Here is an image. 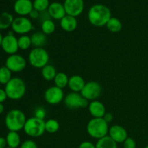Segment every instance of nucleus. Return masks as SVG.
<instances>
[{
    "label": "nucleus",
    "instance_id": "f257e3e1",
    "mask_svg": "<svg viewBox=\"0 0 148 148\" xmlns=\"http://www.w3.org/2000/svg\"><path fill=\"white\" fill-rule=\"evenodd\" d=\"M90 23L95 27H101L106 25L111 17L109 8L103 4H95L90 8L88 13Z\"/></svg>",
    "mask_w": 148,
    "mask_h": 148
},
{
    "label": "nucleus",
    "instance_id": "f03ea898",
    "mask_svg": "<svg viewBox=\"0 0 148 148\" xmlns=\"http://www.w3.org/2000/svg\"><path fill=\"white\" fill-rule=\"evenodd\" d=\"M26 120L27 118L24 112L15 108L7 113L4 119V124L9 131L18 132L24 129Z\"/></svg>",
    "mask_w": 148,
    "mask_h": 148
},
{
    "label": "nucleus",
    "instance_id": "7ed1b4c3",
    "mask_svg": "<svg viewBox=\"0 0 148 148\" xmlns=\"http://www.w3.org/2000/svg\"><path fill=\"white\" fill-rule=\"evenodd\" d=\"M86 130L90 137L98 140L108 135L109 127L103 118H92L88 121Z\"/></svg>",
    "mask_w": 148,
    "mask_h": 148
},
{
    "label": "nucleus",
    "instance_id": "20e7f679",
    "mask_svg": "<svg viewBox=\"0 0 148 148\" xmlns=\"http://www.w3.org/2000/svg\"><path fill=\"white\" fill-rule=\"evenodd\" d=\"M7 98L12 101H18L24 97L26 92V85L20 77H12L4 88Z\"/></svg>",
    "mask_w": 148,
    "mask_h": 148
},
{
    "label": "nucleus",
    "instance_id": "39448f33",
    "mask_svg": "<svg viewBox=\"0 0 148 148\" xmlns=\"http://www.w3.org/2000/svg\"><path fill=\"white\" fill-rule=\"evenodd\" d=\"M49 54L44 48H33L28 54V62L36 69H42L49 64Z\"/></svg>",
    "mask_w": 148,
    "mask_h": 148
},
{
    "label": "nucleus",
    "instance_id": "423d86ee",
    "mask_svg": "<svg viewBox=\"0 0 148 148\" xmlns=\"http://www.w3.org/2000/svg\"><path fill=\"white\" fill-rule=\"evenodd\" d=\"M23 130L27 136L33 138L41 137L46 132L45 121L34 116L30 117L26 120Z\"/></svg>",
    "mask_w": 148,
    "mask_h": 148
},
{
    "label": "nucleus",
    "instance_id": "0eeeda50",
    "mask_svg": "<svg viewBox=\"0 0 148 148\" xmlns=\"http://www.w3.org/2000/svg\"><path fill=\"white\" fill-rule=\"evenodd\" d=\"M64 103L69 109L77 110L86 108L88 106L89 102L88 100L83 98L80 92H71L64 97Z\"/></svg>",
    "mask_w": 148,
    "mask_h": 148
},
{
    "label": "nucleus",
    "instance_id": "6e6552de",
    "mask_svg": "<svg viewBox=\"0 0 148 148\" xmlns=\"http://www.w3.org/2000/svg\"><path fill=\"white\" fill-rule=\"evenodd\" d=\"M101 92L102 86L101 84L95 81H89L85 83L80 94L88 101H92L98 100Z\"/></svg>",
    "mask_w": 148,
    "mask_h": 148
},
{
    "label": "nucleus",
    "instance_id": "1a4fd4ad",
    "mask_svg": "<svg viewBox=\"0 0 148 148\" xmlns=\"http://www.w3.org/2000/svg\"><path fill=\"white\" fill-rule=\"evenodd\" d=\"M11 27L14 33L20 36L27 35L34 28L31 20L26 17H17L14 18Z\"/></svg>",
    "mask_w": 148,
    "mask_h": 148
},
{
    "label": "nucleus",
    "instance_id": "9d476101",
    "mask_svg": "<svg viewBox=\"0 0 148 148\" xmlns=\"http://www.w3.org/2000/svg\"><path fill=\"white\" fill-rule=\"evenodd\" d=\"M27 65L25 59L18 53L10 55L5 61V66L12 72H20L24 70Z\"/></svg>",
    "mask_w": 148,
    "mask_h": 148
},
{
    "label": "nucleus",
    "instance_id": "9b49d317",
    "mask_svg": "<svg viewBox=\"0 0 148 148\" xmlns=\"http://www.w3.org/2000/svg\"><path fill=\"white\" fill-rule=\"evenodd\" d=\"M64 97L63 89H61L55 85L47 88L44 93L45 101L50 105L59 104L64 101Z\"/></svg>",
    "mask_w": 148,
    "mask_h": 148
},
{
    "label": "nucleus",
    "instance_id": "f8f14e48",
    "mask_svg": "<svg viewBox=\"0 0 148 148\" xmlns=\"http://www.w3.org/2000/svg\"><path fill=\"white\" fill-rule=\"evenodd\" d=\"M1 47L7 54L12 55L17 53L19 50L17 38L12 33H9L7 36H4Z\"/></svg>",
    "mask_w": 148,
    "mask_h": 148
},
{
    "label": "nucleus",
    "instance_id": "ddd939ff",
    "mask_svg": "<svg viewBox=\"0 0 148 148\" xmlns=\"http://www.w3.org/2000/svg\"><path fill=\"white\" fill-rule=\"evenodd\" d=\"M66 14L72 17H78L84 10L83 0H64V2Z\"/></svg>",
    "mask_w": 148,
    "mask_h": 148
},
{
    "label": "nucleus",
    "instance_id": "4468645a",
    "mask_svg": "<svg viewBox=\"0 0 148 148\" xmlns=\"http://www.w3.org/2000/svg\"><path fill=\"white\" fill-rule=\"evenodd\" d=\"M108 136L112 139L114 141L118 143H123L127 138L128 134L125 128L120 125H113L109 128Z\"/></svg>",
    "mask_w": 148,
    "mask_h": 148
},
{
    "label": "nucleus",
    "instance_id": "2eb2a0df",
    "mask_svg": "<svg viewBox=\"0 0 148 148\" xmlns=\"http://www.w3.org/2000/svg\"><path fill=\"white\" fill-rule=\"evenodd\" d=\"M33 10V2L30 0H16L14 2V10L20 17L29 15Z\"/></svg>",
    "mask_w": 148,
    "mask_h": 148
},
{
    "label": "nucleus",
    "instance_id": "dca6fc26",
    "mask_svg": "<svg viewBox=\"0 0 148 148\" xmlns=\"http://www.w3.org/2000/svg\"><path fill=\"white\" fill-rule=\"evenodd\" d=\"M88 111L92 118H103L106 114V107L98 100L90 101L88 104Z\"/></svg>",
    "mask_w": 148,
    "mask_h": 148
},
{
    "label": "nucleus",
    "instance_id": "f3484780",
    "mask_svg": "<svg viewBox=\"0 0 148 148\" xmlns=\"http://www.w3.org/2000/svg\"><path fill=\"white\" fill-rule=\"evenodd\" d=\"M48 12L51 17L53 20H61L66 15L64 4L59 2H53L50 4L48 8Z\"/></svg>",
    "mask_w": 148,
    "mask_h": 148
},
{
    "label": "nucleus",
    "instance_id": "a211bd4d",
    "mask_svg": "<svg viewBox=\"0 0 148 148\" xmlns=\"http://www.w3.org/2000/svg\"><path fill=\"white\" fill-rule=\"evenodd\" d=\"M85 81L82 77L79 75H72L69 77L68 86L72 92H81L85 85Z\"/></svg>",
    "mask_w": 148,
    "mask_h": 148
},
{
    "label": "nucleus",
    "instance_id": "6ab92c4d",
    "mask_svg": "<svg viewBox=\"0 0 148 148\" xmlns=\"http://www.w3.org/2000/svg\"><path fill=\"white\" fill-rule=\"evenodd\" d=\"M77 20L76 17L66 14L60 20V26L66 32H73L77 27Z\"/></svg>",
    "mask_w": 148,
    "mask_h": 148
},
{
    "label": "nucleus",
    "instance_id": "aec40b11",
    "mask_svg": "<svg viewBox=\"0 0 148 148\" xmlns=\"http://www.w3.org/2000/svg\"><path fill=\"white\" fill-rule=\"evenodd\" d=\"M30 38L32 46H34V48H43V46L47 43V36L42 31L33 33Z\"/></svg>",
    "mask_w": 148,
    "mask_h": 148
},
{
    "label": "nucleus",
    "instance_id": "412c9836",
    "mask_svg": "<svg viewBox=\"0 0 148 148\" xmlns=\"http://www.w3.org/2000/svg\"><path fill=\"white\" fill-rule=\"evenodd\" d=\"M7 147L18 148L21 145V139L20 134L17 132L10 131L6 136Z\"/></svg>",
    "mask_w": 148,
    "mask_h": 148
},
{
    "label": "nucleus",
    "instance_id": "4be33fe9",
    "mask_svg": "<svg viewBox=\"0 0 148 148\" xmlns=\"http://www.w3.org/2000/svg\"><path fill=\"white\" fill-rule=\"evenodd\" d=\"M57 73L58 72L55 66L49 64L41 69L42 77L43 79L47 81L53 80Z\"/></svg>",
    "mask_w": 148,
    "mask_h": 148
},
{
    "label": "nucleus",
    "instance_id": "5701e85b",
    "mask_svg": "<svg viewBox=\"0 0 148 148\" xmlns=\"http://www.w3.org/2000/svg\"><path fill=\"white\" fill-rule=\"evenodd\" d=\"M14 17L10 13L4 12L0 14V30H6L11 27Z\"/></svg>",
    "mask_w": 148,
    "mask_h": 148
},
{
    "label": "nucleus",
    "instance_id": "b1692460",
    "mask_svg": "<svg viewBox=\"0 0 148 148\" xmlns=\"http://www.w3.org/2000/svg\"><path fill=\"white\" fill-rule=\"evenodd\" d=\"M95 147L96 148H118L117 143L108 135L97 140Z\"/></svg>",
    "mask_w": 148,
    "mask_h": 148
},
{
    "label": "nucleus",
    "instance_id": "393cba45",
    "mask_svg": "<svg viewBox=\"0 0 148 148\" xmlns=\"http://www.w3.org/2000/svg\"><path fill=\"white\" fill-rule=\"evenodd\" d=\"M69 77L67 76L64 72H58L55 77L53 82H54L55 86L64 89L66 87L68 86V82H69Z\"/></svg>",
    "mask_w": 148,
    "mask_h": 148
},
{
    "label": "nucleus",
    "instance_id": "a878e982",
    "mask_svg": "<svg viewBox=\"0 0 148 148\" xmlns=\"http://www.w3.org/2000/svg\"><path fill=\"white\" fill-rule=\"evenodd\" d=\"M106 27L111 33H119L122 29V23L116 17H111L106 24Z\"/></svg>",
    "mask_w": 148,
    "mask_h": 148
},
{
    "label": "nucleus",
    "instance_id": "bb28decb",
    "mask_svg": "<svg viewBox=\"0 0 148 148\" xmlns=\"http://www.w3.org/2000/svg\"><path fill=\"white\" fill-rule=\"evenodd\" d=\"M59 127H60V125L57 120L50 119L45 121L46 132L49 134H54V133L57 132L59 130Z\"/></svg>",
    "mask_w": 148,
    "mask_h": 148
},
{
    "label": "nucleus",
    "instance_id": "cd10ccee",
    "mask_svg": "<svg viewBox=\"0 0 148 148\" xmlns=\"http://www.w3.org/2000/svg\"><path fill=\"white\" fill-rule=\"evenodd\" d=\"M17 41H18L19 49H20V50H27L32 46L31 38H30V36H27V35L20 36L17 38Z\"/></svg>",
    "mask_w": 148,
    "mask_h": 148
},
{
    "label": "nucleus",
    "instance_id": "c85d7f7f",
    "mask_svg": "<svg viewBox=\"0 0 148 148\" xmlns=\"http://www.w3.org/2000/svg\"><path fill=\"white\" fill-rule=\"evenodd\" d=\"M12 72L6 66L0 67V84L6 85L12 79Z\"/></svg>",
    "mask_w": 148,
    "mask_h": 148
},
{
    "label": "nucleus",
    "instance_id": "c756f323",
    "mask_svg": "<svg viewBox=\"0 0 148 148\" xmlns=\"http://www.w3.org/2000/svg\"><path fill=\"white\" fill-rule=\"evenodd\" d=\"M55 30H56V25L51 19L41 23V31L46 36L52 34Z\"/></svg>",
    "mask_w": 148,
    "mask_h": 148
},
{
    "label": "nucleus",
    "instance_id": "7c9ffc66",
    "mask_svg": "<svg viewBox=\"0 0 148 148\" xmlns=\"http://www.w3.org/2000/svg\"><path fill=\"white\" fill-rule=\"evenodd\" d=\"M33 9L38 11L39 12L48 10L49 5V0H34L33 2Z\"/></svg>",
    "mask_w": 148,
    "mask_h": 148
},
{
    "label": "nucleus",
    "instance_id": "2f4dec72",
    "mask_svg": "<svg viewBox=\"0 0 148 148\" xmlns=\"http://www.w3.org/2000/svg\"><path fill=\"white\" fill-rule=\"evenodd\" d=\"M46 114H47V112H46V110L45 109V108H43V106H38L34 110L33 116L39 119L44 120L46 116Z\"/></svg>",
    "mask_w": 148,
    "mask_h": 148
},
{
    "label": "nucleus",
    "instance_id": "473e14b6",
    "mask_svg": "<svg viewBox=\"0 0 148 148\" xmlns=\"http://www.w3.org/2000/svg\"><path fill=\"white\" fill-rule=\"evenodd\" d=\"M20 148H38V145L33 140H27L21 143Z\"/></svg>",
    "mask_w": 148,
    "mask_h": 148
},
{
    "label": "nucleus",
    "instance_id": "72a5a7b5",
    "mask_svg": "<svg viewBox=\"0 0 148 148\" xmlns=\"http://www.w3.org/2000/svg\"><path fill=\"white\" fill-rule=\"evenodd\" d=\"M123 147L124 148H136L137 144H136V142L134 141V139H132V137H128L123 143Z\"/></svg>",
    "mask_w": 148,
    "mask_h": 148
},
{
    "label": "nucleus",
    "instance_id": "f704fd0d",
    "mask_svg": "<svg viewBox=\"0 0 148 148\" xmlns=\"http://www.w3.org/2000/svg\"><path fill=\"white\" fill-rule=\"evenodd\" d=\"M50 19H51V17L48 10H46V11H43V12H40L38 20L40 22V23H43V22L46 21V20H50Z\"/></svg>",
    "mask_w": 148,
    "mask_h": 148
},
{
    "label": "nucleus",
    "instance_id": "c9c22d12",
    "mask_svg": "<svg viewBox=\"0 0 148 148\" xmlns=\"http://www.w3.org/2000/svg\"><path fill=\"white\" fill-rule=\"evenodd\" d=\"M78 148H96L95 145L90 141H84L79 144Z\"/></svg>",
    "mask_w": 148,
    "mask_h": 148
},
{
    "label": "nucleus",
    "instance_id": "e433bc0d",
    "mask_svg": "<svg viewBox=\"0 0 148 148\" xmlns=\"http://www.w3.org/2000/svg\"><path fill=\"white\" fill-rule=\"evenodd\" d=\"M39 15H40V12H39L38 11H37V10H35V9H33V10L30 12V14H29L30 17L31 19H33V20H38Z\"/></svg>",
    "mask_w": 148,
    "mask_h": 148
},
{
    "label": "nucleus",
    "instance_id": "4c0bfd02",
    "mask_svg": "<svg viewBox=\"0 0 148 148\" xmlns=\"http://www.w3.org/2000/svg\"><path fill=\"white\" fill-rule=\"evenodd\" d=\"M7 98H7V93H6L4 89L0 88V103H3L7 100Z\"/></svg>",
    "mask_w": 148,
    "mask_h": 148
},
{
    "label": "nucleus",
    "instance_id": "58836bf2",
    "mask_svg": "<svg viewBox=\"0 0 148 148\" xmlns=\"http://www.w3.org/2000/svg\"><path fill=\"white\" fill-rule=\"evenodd\" d=\"M103 119L108 124H109V123H111V121H113V119H114V116H113V114H111V113H106V114L104 115V116L103 117Z\"/></svg>",
    "mask_w": 148,
    "mask_h": 148
},
{
    "label": "nucleus",
    "instance_id": "ea45409f",
    "mask_svg": "<svg viewBox=\"0 0 148 148\" xmlns=\"http://www.w3.org/2000/svg\"><path fill=\"white\" fill-rule=\"evenodd\" d=\"M7 140L6 138L3 137H0V148H6L7 147Z\"/></svg>",
    "mask_w": 148,
    "mask_h": 148
},
{
    "label": "nucleus",
    "instance_id": "a19ab883",
    "mask_svg": "<svg viewBox=\"0 0 148 148\" xmlns=\"http://www.w3.org/2000/svg\"><path fill=\"white\" fill-rule=\"evenodd\" d=\"M4 111V105H3L2 103H0V115H1V114H3Z\"/></svg>",
    "mask_w": 148,
    "mask_h": 148
},
{
    "label": "nucleus",
    "instance_id": "79ce46f5",
    "mask_svg": "<svg viewBox=\"0 0 148 148\" xmlns=\"http://www.w3.org/2000/svg\"><path fill=\"white\" fill-rule=\"evenodd\" d=\"M3 38H4V36H2V34L1 33V32H0V47H1V43H2V40H3Z\"/></svg>",
    "mask_w": 148,
    "mask_h": 148
},
{
    "label": "nucleus",
    "instance_id": "37998d69",
    "mask_svg": "<svg viewBox=\"0 0 148 148\" xmlns=\"http://www.w3.org/2000/svg\"><path fill=\"white\" fill-rule=\"evenodd\" d=\"M145 148H148V145H147V146H146V147H145Z\"/></svg>",
    "mask_w": 148,
    "mask_h": 148
},
{
    "label": "nucleus",
    "instance_id": "c03bdc74",
    "mask_svg": "<svg viewBox=\"0 0 148 148\" xmlns=\"http://www.w3.org/2000/svg\"><path fill=\"white\" fill-rule=\"evenodd\" d=\"M6 148H12V147H6Z\"/></svg>",
    "mask_w": 148,
    "mask_h": 148
}]
</instances>
